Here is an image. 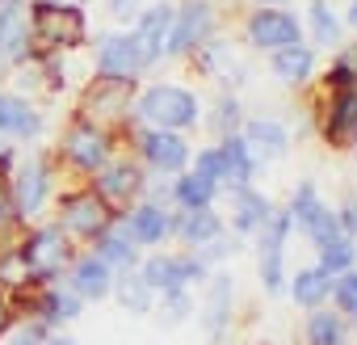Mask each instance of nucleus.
<instances>
[{"instance_id":"obj_1","label":"nucleus","mask_w":357,"mask_h":345,"mask_svg":"<svg viewBox=\"0 0 357 345\" xmlns=\"http://www.w3.org/2000/svg\"><path fill=\"white\" fill-rule=\"evenodd\" d=\"M135 122H147L155 131H185L198 122V97L181 85H155L139 97Z\"/></svg>"},{"instance_id":"obj_2","label":"nucleus","mask_w":357,"mask_h":345,"mask_svg":"<svg viewBox=\"0 0 357 345\" xmlns=\"http://www.w3.org/2000/svg\"><path fill=\"white\" fill-rule=\"evenodd\" d=\"M215 5L211 0H185L181 9L172 13V30L164 38V55L168 59H185L194 55L206 38H215Z\"/></svg>"},{"instance_id":"obj_3","label":"nucleus","mask_w":357,"mask_h":345,"mask_svg":"<svg viewBox=\"0 0 357 345\" xmlns=\"http://www.w3.org/2000/svg\"><path fill=\"white\" fill-rule=\"evenodd\" d=\"M30 38L47 51L80 47L84 43V13L76 5H30Z\"/></svg>"},{"instance_id":"obj_4","label":"nucleus","mask_w":357,"mask_h":345,"mask_svg":"<svg viewBox=\"0 0 357 345\" xmlns=\"http://www.w3.org/2000/svg\"><path fill=\"white\" fill-rule=\"evenodd\" d=\"M17 253H22V261H26L30 282H55V274H63V265H68V257H72L59 228H38V232H30V236L17 244Z\"/></svg>"},{"instance_id":"obj_5","label":"nucleus","mask_w":357,"mask_h":345,"mask_svg":"<svg viewBox=\"0 0 357 345\" xmlns=\"http://www.w3.org/2000/svg\"><path fill=\"white\" fill-rule=\"evenodd\" d=\"M109 219H114V207H105V198L97 194V190H76V194H68L63 203H59V232L63 236H84V240H93L101 228H109Z\"/></svg>"},{"instance_id":"obj_6","label":"nucleus","mask_w":357,"mask_h":345,"mask_svg":"<svg viewBox=\"0 0 357 345\" xmlns=\"http://www.w3.org/2000/svg\"><path fill=\"white\" fill-rule=\"evenodd\" d=\"M63 160L76 164L80 172H97L105 160H109V135L101 122H89V118H76L68 131H63Z\"/></svg>"},{"instance_id":"obj_7","label":"nucleus","mask_w":357,"mask_h":345,"mask_svg":"<svg viewBox=\"0 0 357 345\" xmlns=\"http://www.w3.org/2000/svg\"><path fill=\"white\" fill-rule=\"evenodd\" d=\"M206 261L202 257H147L143 261V282L151 286V291H185L190 282H202L206 278Z\"/></svg>"},{"instance_id":"obj_8","label":"nucleus","mask_w":357,"mask_h":345,"mask_svg":"<svg viewBox=\"0 0 357 345\" xmlns=\"http://www.w3.org/2000/svg\"><path fill=\"white\" fill-rule=\"evenodd\" d=\"M118 219V228L130 236V244H143V249H151V244H164L168 236H172V215L160 207V203H139V207H130V211H122V215H114Z\"/></svg>"},{"instance_id":"obj_9","label":"nucleus","mask_w":357,"mask_h":345,"mask_svg":"<svg viewBox=\"0 0 357 345\" xmlns=\"http://www.w3.org/2000/svg\"><path fill=\"white\" fill-rule=\"evenodd\" d=\"M248 43L261 47V51H282L290 43H303L298 17L286 13V9H257L248 17Z\"/></svg>"},{"instance_id":"obj_10","label":"nucleus","mask_w":357,"mask_h":345,"mask_svg":"<svg viewBox=\"0 0 357 345\" xmlns=\"http://www.w3.org/2000/svg\"><path fill=\"white\" fill-rule=\"evenodd\" d=\"M130 93H135V80L97 76V80L84 89V118H89V122H109V118H122V114L130 110Z\"/></svg>"},{"instance_id":"obj_11","label":"nucleus","mask_w":357,"mask_h":345,"mask_svg":"<svg viewBox=\"0 0 357 345\" xmlns=\"http://www.w3.org/2000/svg\"><path fill=\"white\" fill-rule=\"evenodd\" d=\"M290 215L286 211H273L265 223H261V282L269 295L282 291V253H286V236H290Z\"/></svg>"},{"instance_id":"obj_12","label":"nucleus","mask_w":357,"mask_h":345,"mask_svg":"<svg viewBox=\"0 0 357 345\" xmlns=\"http://www.w3.org/2000/svg\"><path fill=\"white\" fill-rule=\"evenodd\" d=\"M30 5L26 0H0V59L22 64L30 55Z\"/></svg>"},{"instance_id":"obj_13","label":"nucleus","mask_w":357,"mask_h":345,"mask_svg":"<svg viewBox=\"0 0 357 345\" xmlns=\"http://www.w3.org/2000/svg\"><path fill=\"white\" fill-rule=\"evenodd\" d=\"M139 152L155 172H181L190 164V143L176 131H155V126L139 131Z\"/></svg>"},{"instance_id":"obj_14","label":"nucleus","mask_w":357,"mask_h":345,"mask_svg":"<svg viewBox=\"0 0 357 345\" xmlns=\"http://www.w3.org/2000/svg\"><path fill=\"white\" fill-rule=\"evenodd\" d=\"M93 190L105 198V207H122V203H130L143 186H147V177L130 164V160H105L97 172H93Z\"/></svg>"},{"instance_id":"obj_15","label":"nucleus","mask_w":357,"mask_h":345,"mask_svg":"<svg viewBox=\"0 0 357 345\" xmlns=\"http://www.w3.org/2000/svg\"><path fill=\"white\" fill-rule=\"evenodd\" d=\"M143 72L135 34H105L97 43V76H114V80H135Z\"/></svg>"},{"instance_id":"obj_16","label":"nucleus","mask_w":357,"mask_h":345,"mask_svg":"<svg viewBox=\"0 0 357 345\" xmlns=\"http://www.w3.org/2000/svg\"><path fill=\"white\" fill-rule=\"evenodd\" d=\"M47 194H51V168H47V160H26L17 168V182H13V211H17V219L38 215L43 203H47Z\"/></svg>"},{"instance_id":"obj_17","label":"nucleus","mask_w":357,"mask_h":345,"mask_svg":"<svg viewBox=\"0 0 357 345\" xmlns=\"http://www.w3.org/2000/svg\"><path fill=\"white\" fill-rule=\"evenodd\" d=\"M324 143L332 147L357 143V89H332V101L324 114Z\"/></svg>"},{"instance_id":"obj_18","label":"nucleus","mask_w":357,"mask_h":345,"mask_svg":"<svg viewBox=\"0 0 357 345\" xmlns=\"http://www.w3.org/2000/svg\"><path fill=\"white\" fill-rule=\"evenodd\" d=\"M172 5H151V9H143L139 13V26L130 30L135 34V47H139V59H143V68H151L160 55H164V38H168V30H172Z\"/></svg>"},{"instance_id":"obj_19","label":"nucleus","mask_w":357,"mask_h":345,"mask_svg":"<svg viewBox=\"0 0 357 345\" xmlns=\"http://www.w3.org/2000/svg\"><path fill=\"white\" fill-rule=\"evenodd\" d=\"M244 143L252 147V156H257V164L261 160H282L286 152H290V131L282 126V122H273V118H252V122H244Z\"/></svg>"},{"instance_id":"obj_20","label":"nucleus","mask_w":357,"mask_h":345,"mask_svg":"<svg viewBox=\"0 0 357 345\" xmlns=\"http://www.w3.org/2000/svg\"><path fill=\"white\" fill-rule=\"evenodd\" d=\"M172 236L181 240V244H190V249H202V244H211V240L223 236V219H219L211 207L181 211V215L172 219Z\"/></svg>"},{"instance_id":"obj_21","label":"nucleus","mask_w":357,"mask_h":345,"mask_svg":"<svg viewBox=\"0 0 357 345\" xmlns=\"http://www.w3.org/2000/svg\"><path fill=\"white\" fill-rule=\"evenodd\" d=\"M93 253L109 265V270H135L139 265V244H130V236L118 228V219H109V228H101L93 236Z\"/></svg>"},{"instance_id":"obj_22","label":"nucleus","mask_w":357,"mask_h":345,"mask_svg":"<svg viewBox=\"0 0 357 345\" xmlns=\"http://www.w3.org/2000/svg\"><path fill=\"white\" fill-rule=\"evenodd\" d=\"M72 291L80 299H105L114 291V270L97 253H84V257L72 261Z\"/></svg>"},{"instance_id":"obj_23","label":"nucleus","mask_w":357,"mask_h":345,"mask_svg":"<svg viewBox=\"0 0 357 345\" xmlns=\"http://www.w3.org/2000/svg\"><path fill=\"white\" fill-rule=\"evenodd\" d=\"M43 131V114L13 93H0V135H13V139H34Z\"/></svg>"},{"instance_id":"obj_24","label":"nucleus","mask_w":357,"mask_h":345,"mask_svg":"<svg viewBox=\"0 0 357 345\" xmlns=\"http://www.w3.org/2000/svg\"><path fill=\"white\" fill-rule=\"evenodd\" d=\"M219 156H223V182H227L231 190H236V186H248V182L257 177V156H252V147L244 143L240 131L219 143Z\"/></svg>"},{"instance_id":"obj_25","label":"nucleus","mask_w":357,"mask_h":345,"mask_svg":"<svg viewBox=\"0 0 357 345\" xmlns=\"http://www.w3.org/2000/svg\"><path fill=\"white\" fill-rule=\"evenodd\" d=\"M269 215H273V207H269L265 194H257L248 186H236L231 190V228L236 232H261V223Z\"/></svg>"},{"instance_id":"obj_26","label":"nucleus","mask_w":357,"mask_h":345,"mask_svg":"<svg viewBox=\"0 0 357 345\" xmlns=\"http://www.w3.org/2000/svg\"><path fill=\"white\" fill-rule=\"evenodd\" d=\"M269 64H273V76H278V80H286V85H307L311 72H315V51L303 47V43H290V47L273 51Z\"/></svg>"},{"instance_id":"obj_27","label":"nucleus","mask_w":357,"mask_h":345,"mask_svg":"<svg viewBox=\"0 0 357 345\" xmlns=\"http://www.w3.org/2000/svg\"><path fill=\"white\" fill-rule=\"evenodd\" d=\"M290 295H294V303H298V307H319V303L332 295V274H324L319 265L298 270V274H294V282H290Z\"/></svg>"},{"instance_id":"obj_28","label":"nucleus","mask_w":357,"mask_h":345,"mask_svg":"<svg viewBox=\"0 0 357 345\" xmlns=\"http://www.w3.org/2000/svg\"><path fill=\"white\" fill-rule=\"evenodd\" d=\"M114 295H118V303H122L126 311H135V316H147V311H151V299H155V291L143 282L139 270L118 274V278H114Z\"/></svg>"},{"instance_id":"obj_29","label":"nucleus","mask_w":357,"mask_h":345,"mask_svg":"<svg viewBox=\"0 0 357 345\" xmlns=\"http://www.w3.org/2000/svg\"><path fill=\"white\" fill-rule=\"evenodd\" d=\"M80 295L76 291H59V286H47L38 295V320L43 324H63V320H76L80 316Z\"/></svg>"},{"instance_id":"obj_30","label":"nucleus","mask_w":357,"mask_h":345,"mask_svg":"<svg viewBox=\"0 0 357 345\" xmlns=\"http://www.w3.org/2000/svg\"><path fill=\"white\" fill-rule=\"evenodd\" d=\"M227 316H231V278H227V274H219V278L211 282L206 311H202V320H206V328H211V337H215V341H223Z\"/></svg>"},{"instance_id":"obj_31","label":"nucleus","mask_w":357,"mask_h":345,"mask_svg":"<svg viewBox=\"0 0 357 345\" xmlns=\"http://www.w3.org/2000/svg\"><path fill=\"white\" fill-rule=\"evenodd\" d=\"M215 194H219V186L202 182L198 172H181V177L172 182V203L181 207V211H198V207H211V203H215Z\"/></svg>"},{"instance_id":"obj_32","label":"nucleus","mask_w":357,"mask_h":345,"mask_svg":"<svg viewBox=\"0 0 357 345\" xmlns=\"http://www.w3.org/2000/svg\"><path fill=\"white\" fill-rule=\"evenodd\" d=\"M307 341L311 345H349V328H344V320L336 311H311Z\"/></svg>"},{"instance_id":"obj_33","label":"nucleus","mask_w":357,"mask_h":345,"mask_svg":"<svg viewBox=\"0 0 357 345\" xmlns=\"http://www.w3.org/2000/svg\"><path fill=\"white\" fill-rule=\"evenodd\" d=\"M307 22H311V38H315L319 47H340V17L332 13L328 0H311Z\"/></svg>"},{"instance_id":"obj_34","label":"nucleus","mask_w":357,"mask_h":345,"mask_svg":"<svg viewBox=\"0 0 357 345\" xmlns=\"http://www.w3.org/2000/svg\"><path fill=\"white\" fill-rule=\"evenodd\" d=\"M240 126H244V110H240V97H236V93L219 97V105L211 110V131H215L219 139H227V135H236Z\"/></svg>"},{"instance_id":"obj_35","label":"nucleus","mask_w":357,"mask_h":345,"mask_svg":"<svg viewBox=\"0 0 357 345\" xmlns=\"http://www.w3.org/2000/svg\"><path fill=\"white\" fill-rule=\"evenodd\" d=\"M353 261H357V249H353L349 236H336L332 244L319 249V270L324 274H344V270H353Z\"/></svg>"},{"instance_id":"obj_36","label":"nucleus","mask_w":357,"mask_h":345,"mask_svg":"<svg viewBox=\"0 0 357 345\" xmlns=\"http://www.w3.org/2000/svg\"><path fill=\"white\" fill-rule=\"evenodd\" d=\"M194 59H198V68L206 72V76H227L231 68H223L227 59H231V47L223 43V38H206L198 51H194Z\"/></svg>"},{"instance_id":"obj_37","label":"nucleus","mask_w":357,"mask_h":345,"mask_svg":"<svg viewBox=\"0 0 357 345\" xmlns=\"http://www.w3.org/2000/svg\"><path fill=\"white\" fill-rule=\"evenodd\" d=\"M303 232L311 236V244H315V249H324V244H332L336 236H344V232H340V219L332 215V207H319V211L307 219V228H303Z\"/></svg>"},{"instance_id":"obj_38","label":"nucleus","mask_w":357,"mask_h":345,"mask_svg":"<svg viewBox=\"0 0 357 345\" xmlns=\"http://www.w3.org/2000/svg\"><path fill=\"white\" fill-rule=\"evenodd\" d=\"M319 207H324V203H319V194H315V186H311V182H303V186L294 190V203H290V211H286V215H290V223H298V228H307V219H311V215H315Z\"/></svg>"},{"instance_id":"obj_39","label":"nucleus","mask_w":357,"mask_h":345,"mask_svg":"<svg viewBox=\"0 0 357 345\" xmlns=\"http://www.w3.org/2000/svg\"><path fill=\"white\" fill-rule=\"evenodd\" d=\"M328 89H357V47L336 55V64L328 68Z\"/></svg>"},{"instance_id":"obj_40","label":"nucleus","mask_w":357,"mask_h":345,"mask_svg":"<svg viewBox=\"0 0 357 345\" xmlns=\"http://www.w3.org/2000/svg\"><path fill=\"white\" fill-rule=\"evenodd\" d=\"M332 295H336V307H340L344 316H357V274H353V270L336 274V282H332Z\"/></svg>"},{"instance_id":"obj_41","label":"nucleus","mask_w":357,"mask_h":345,"mask_svg":"<svg viewBox=\"0 0 357 345\" xmlns=\"http://www.w3.org/2000/svg\"><path fill=\"white\" fill-rule=\"evenodd\" d=\"M190 307H194V303H190L185 291H168V295H164V307H160V324H164V328L181 324V320L190 316Z\"/></svg>"},{"instance_id":"obj_42","label":"nucleus","mask_w":357,"mask_h":345,"mask_svg":"<svg viewBox=\"0 0 357 345\" xmlns=\"http://www.w3.org/2000/svg\"><path fill=\"white\" fill-rule=\"evenodd\" d=\"M194 172L202 182H211V186H223V156H219V147H202L198 160H194Z\"/></svg>"},{"instance_id":"obj_43","label":"nucleus","mask_w":357,"mask_h":345,"mask_svg":"<svg viewBox=\"0 0 357 345\" xmlns=\"http://www.w3.org/2000/svg\"><path fill=\"white\" fill-rule=\"evenodd\" d=\"M30 274H26V261H22V253L17 249H0V282L5 286H17V282H26Z\"/></svg>"},{"instance_id":"obj_44","label":"nucleus","mask_w":357,"mask_h":345,"mask_svg":"<svg viewBox=\"0 0 357 345\" xmlns=\"http://www.w3.org/2000/svg\"><path fill=\"white\" fill-rule=\"evenodd\" d=\"M43 341H47V324L43 320H26V324L13 328V337L5 345H43Z\"/></svg>"},{"instance_id":"obj_45","label":"nucleus","mask_w":357,"mask_h":345,"mask_svg":"<svg viewBox=\"0 0 357 345\" xmlns=\"http://www.w3.org/2000/svg\"><path fill=\"white\" fill-rule=\"evenodd\" d=\"M336 219H340V232H344L349 240H357V198H349V203L340 207V215H336Z\"/></svg>"},{"instance_id":"obj_46","label":"nucleus","mask_w":357,"mask_h":345,"mask_svg":"<svg viewBox=\"0 0 357 345\" xmlns=\"http://www.w3.org/2000/svg\"><path fill=\"white\" fill-rule=\"evenodd\" d=\"M109 13L118 22H130V17H139V0H109Z\"/></svg>"},{"instance_id":"obj_47","label":"nucleus","mask_w":357,"mask_h":345,"mask_svg":"<svg viewBox=\"0 0 357 345\" xmlns=\"http://www.w3.org/2000/svg\"><path fill=\"white\" fill-rule=\"evenodd\" d=\"M13 219H17V211H13V198H9V190H5V186H0V232H5Z\"/></svg>"},{"instance_id":"obj_48","label":"nucleus","mask_w":357,"mask_h":345,"mask_svg":"<svg viewBox=\"0 0 357 345\" xmlns=\"http://www.w3.org/2000/svg\"><path fill=\"white\" fill-rule=\"evenodd\" d=\"M9 324H13V307H9V299L0 295V337L9 332Z\"/></svg>"},{"instance_id":"obj_49","label":"nucleus","mask_w":357,"mask_h":345,"mask_svg":"<svg viewBox=\"0 0 357 345\" xmlns=\"http://www.w3.org/2000/svg\"><path fill=\"white\" fill-rule=\"evenodd\" d=\"M43 345H80V341H76V337H68V332H63V337H51V341H43Z\"/></svg>"},{"instance_id":"obj_50","label":"nucleus","mask_w":357,"mask_h":345,"mask_svg":"<svg viewBox=\"0 0 357 345\" xmlns=\"http://www.w3.org/2000/svg\"><path fill=\"white\" fill-rule=\"evenodd\" d=\"M349 22H353V26H357V0H353V9H349Z\"/></svg>"},{"instance_id":"obj_51","label":"nucleus","mask_w":357,"mask_h":345,"mask_svg":"<svg viewBox=\"0 0 357 345\" xmlns=\"http://www.w3.org/2000/svg\"><path fill=\"white\" fill-rule=\"evenodd\" d=\"M34 5H63V0H34Z\"/></svg>"},{"instance_id":"obj_52","label":"nucleus","mask_w":357,"mask_h":345,"mask_svg":"<svg viewBox=\"0 0 357 345\" xmlns=\"http://www.w3.org/2000/svg\"><path fill=\"white\" fill-rule=\"evenodd\" d=\"M261 5H282V0H261Z\"/></svg>"}]
</instances>
